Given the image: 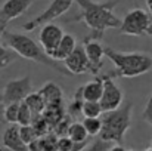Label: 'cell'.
I'll use <instances>...</instances> for the list:
<instances>
[{
	"instance_id": "obj_1",
	"label": "cell",
	"mask_w": 152,
	"mask_h": 151,
	"mask_svg": "<svg viewBox=\"0 0 152 151\" xmlns=\"http://www.w3.org/2000/svg\"><path fill=\"white\" fill-rule=\"evenodd\" d=\"M120 0H105V1H95V0H75L78 4L80 12L66 19V22H83L90 33L84 37L87 40H99L103 39V34L109 28L121 27L123 19H120L114 9Z\"/></svg>"
},
{
	"instance_id": "obj_2",
	"label": "cell",
	"mask_w": 152,
	"mask_h": 151,
	"mask_svg": "<svg viewBox=\"0 0 152 151\" xmlns=\"http://www.w3.org/2000/svg\"><path fill=\"white\" fill-rule=\"evenodd\" d=\"M6 43L7 48L13 50L16 55L25 58V59H30V61H34L37 64H43L49 68H53L55 71H58L59 74L62 76H71L69 71L62 65V62H58L55 61L52 56H49L45 49L31 37H28L27 34H22V33H10V31H4L3 33V37H1Z\"/></svg>"
},
{
	"instance_id": "obj_3",
	"label": "cell",
	"mask_w": 152,
	"mask_h": 151,
	"mask_svg": "<svg viewBox=\"0 0 152 151\" xmlns=\"http://www.w3.org/2000/svg\"><path fill=\"white\" fill-rule=\"evenodd\" d=\"M105 56L109 58L115 70L112 74L115 77H137L152 70V56L143 52H120L112 48H105Z\"/></svg>"
},
{
	"instance_id": "obj_4",
	"label": "cell",
	"mask_w": 152,
	"mask_h": 151,
	"mask_svg": "<svg viewBox=\"0 0 152 151\" xmlns=\"http://www.w3.org/2000/svg\"><path fill=\"white\" fill-rule=\"evenodd\" d=\"M132 111L133 104L126 102L115 111L102 114V132L99 138L106 142H115L117 145H124V136L132 127Z\"/></svg>"
},
{
	"instance_id": "obj_5",
	"label": "cell",
	"mask_w": 152,
	"mask_h": 151,
	"mask_svg": "<svg viewBox=\"0 0 152 151\" xmlns=\"http://www.w3.org/2000/svg\"><path fill=\"white\" fill-rule=\"evenodd\" d=\"M120 34L142 37V36H152V16L149 12L134 7L129 10L121 22Z\"/></svg>"
},
{
	"instance_id": "obj_6",
	"label": "cell",
	"mask_w": 152,
	"mask_h": 151,
	"mask_svg": "<svg viewBox=\"0 0 152 151\" xmlns=\"http://www.w3.org/2000/svg\"><path fill=\"white\" fill-rule=\"evenodd\" d=\"M74 1L75 0H52L50 4L39 16H36L34 19L25 22L22 25V28L25 31H34L37 27H43V25H46L49 22H53L55 19H58L59 16L66 13Z\"/></svg>"
},
{
	"instance_id": "obj_7",
	"label": "cell",
	"mask_w": 152,
	"mask_h": 151,
	"mask_svg": "<svg viewBox=\"0 0 152 151\" xmlns=\"http://www.w3.org/2000/svg\"><path fill=\"white\" fill-rule=\"evenodd\" d=\"M103 77V95L101 99V105L103 113H109V111H115L120 107H123V101H124V94L123 91L118 88V85L115 83V76L112 73L108 74H102Z\"/></svg>"
},
{
	"instance_id": "obj_8",
	"label": "cell",
	"mask_w": 152,
	"mask_h": 151,
	"mask_svg": "<svg viewBox=\"0 0 152 151\" xmlns=\"http://www.w3.org/2000/svg\"><path fill=\"white\" fill-rule=\"evenodd\" d=\"M33 94V82L30 76L15 79L6 83L1 99L4 104H21Z\"/></svg>"
},
{
	"instance_id": "obj_9",
	"label": "cell",
	"mask_w": 152,
	"mask_h": 151,
	"mask_svg": "<svg viewBox=\"0 0 152 151\" xmlns=\"http://www.w3.org/2000/svg\"><path fill=\"white\" fill-rule=\"evenodd\" d=\"M64 36H65V33H64V30L59 25H56L53 22H49V24L42 27V30L39 33V43L45 49V52L49 56H52L53 52L58 49L59 43L62 42Z\"/></svg>"
},
{
	"instance_id": "obj_10",
	"label": "cell",
	"mask_w": 152,
	"mask_h": 151,
	"mask_svg": "<svg viewBox=\"0 0 152 151\" xmlns=\"http://www.w3.org/2000/svg\"><path fill=\"white\" fill-rule=\"evenodd\" d=\"M31 4L33 0H6L0 6V24L7 25L12 19L22 16Z\"/></svg>"
},
{
	"instance_id": "obj_11",
	"label": "cell",
	"mask_w": 152,
	"mask_h": 151,
	"mask_svg": "<svg viewBox=\"0 0 152 151\" xmlns=\"http://www.w3.org/2000/svg\"><path fill=\"white\" fill-rule=\"evenodd\" d=\"M64 67L69 71L71 76H77V74H83V73H90V62L89 58L86 55L84 46L80 45L77 46L75 50L64 61Z\"/></svg>"
},
{
	"instance_id": "obj_12",
	"label": "cell",
	"mask_w": 152,
	"mask_h": 151,
	"mask_svg": "<svg viewBox=\"0 0 152 151\" xmlns=\"http://www.w3.org/2000/svg\"><path fill=\"white\" fill-rule=\"evenodd\" d=\"M83 46L90 62V73L96 77L99 76V71L103 67L102 61L105 56V46H102L99 40H87V39H83Z\"/></svg>"
},
{
	"instance_id": "obj_13",
	"label": "cell",
	"mask_w": 152,
	"mask_h": 151,
	"mask_svg": "<svg viewBox=\"0 0 152 151\" xmlns=\"http://www.w3.org/2000/svg\"><path fill=\"white\" fill-rule=\"evenodd\" d=\"M1 141H3V147L9 151H30L28 145L22 141L19 127L16 124H10L6 127Z\"/></svg>"
},
{
	"instance_id": "obj_14",
	"label": "cell",
	"mask_w": 152,
	"mask_h": 151,
	"mask_svg": "<svg viewBox=\"0 0 152 151\" xmlns=\"http://www.w3.org/2000/svg\"><path fill=\"white\" fill-rule=\"evenodd\" d=\"M39 94L45 98L48 107L62 105V102H64V92L55 82H46L43 85V88L39 91Z\"/></svg>"
},
{
	"instance_id": "obj_15",
	"label": "cell",
	"mask_w": 152,
	"mask_h": 151,
	"mask_svg": "<svg viewBox=\"0 0 152 151\" xmlns=\"http://www.w3.org/2000/svg\"><path fill=\"white\" fill-rule=\"evenodd\" d=\"M103 77L96 76L93 80L87 82L83 85V98L84 101H93V102H101L103 95Z\"/></svg>"
},
{
	"instance_id": "obj_16",
	"label": "cell",
	"mask_w": 152,
	"mask_h": 151,
	"mask_svg": "<svg viewBox=\"0 0 152 151\" xmlns=\"http://www.w3.org/2000/svg\"><path fill=\"white\" fill-rule=\"evenodd\" d=\"M75 48H77L75 37H74L72 34H65L64 39H62V42L59 43L58 49L53 52L52 58H53L55 61H58V62H64V61L75 50Z\"/></svg>"
},
{
	"instance_id": "obj_17",
	"label": "cell",
	"mask_w": 152,
	"mask_h": 151,
	"mask_svg": "<svg viewBox=\"0 0 152 151\" xmlns=\"http://www.w3.org/2000/svg\"><path fill=\"white\" fill-rule=\"evenodd\" d=\"M84 98H83V86H80L74 96H72V101L69 102L68 105V116L74 120V119H78L80 116H83V105H84Z\"/></svg>"
},
{
	"instance_id": "obj_18",
	"label": "cell",
	"mask_w": 152,
	"mask_h": 151,
	"mask_svg": "<svg viewBox=\"0 0 152 151\" xmlns=\"http://www.w3.org/2000/svg\"><path fill=\"white\" fill-rule=\"evenodd\" d=\"M24 102H25V104L28 105V108L33 111L34 117H36V116H42V114L45 113V110L48 108L46 101H45V98H43L39 92H33Z\"/></svg>"
},
{
	"instance_id": "obj_19",
	"label": "cell",
	"mask_w": 152,
	"mask_h": 151,
	"mask_svg": "<svg viewBox=\"0 0 152 151\" xmlns=\"http://www.w3.org/2000/svg\"><path fill=\"white\" fill-rule=\"evenodd\" d=\"M4 31H6V25H1L0 24V70L9 67L15 61V58H16V53L10 48H6V46L1 45V37H3V33Z\"/></svg>"
},
{
	"instance_id": "obj_20",
	"label": "cell",
	"mask_w": 152,
	"mask_h": 151,
	"mask_svg": "<svg viewBox=\"0 0 152 151\" xmlns=\"http://www.w3.org/2000/svg\"><path fill=\"white\" fill-rule=\"evenodd\" d=\"M87 136H89V133H87L84 124L80 122H72V124L69 126V130H68V138H71L75 144H78V142H86Z\"/></svg>"
},
{
	"instance_id": "obj_21",
	"label": "cell",
	"mask_w": 152,
	"mask_h": 151,
	"mask_svg": "<svg viewBox=\"0 0 152 151\" xmlns=\"http://www.w3.org/2000/svg\"><path fill=\"white\" fill-rule=\"evenodd\" d=\"M103 114L101 102H93V101H86L83 105V117L84 119H98Z\"/></svg>"
},
{
	"instance_id": "obj_22",
	"label": "cell",
	"mask_w": 152,
	"mask_h": 151,
	"mask_svg": "<svg viewBox=\"0 0 152 151\" xmlns=\"http://www.w3.org/2000/svg\"><path fill=\"white\" fill-rule=\"evenodd\" d=\"M31 126H33L34 130L37 132L39 138H43V136L49 135V132H50V126H49V123L46 122V119L43 117V114H42V116H36V117L33 119Z\"/></svg>"
},
{
	"instance_id": "obj_23",
	"label": "cell",
	"mask_w": 152,
	"mask_h": 151,
	"mask_svg": "<svg viewBox=\"0 0 152 151\" xmlns=\"http://www.w3.org/2000/svg\"><path fill=\"white\" fill-rule=\"evenodd\" d=\"M34 114L33 111L28 108V105L25 102L19 104V116H18V124L19 126H30L33 123Z\"/></svg>"
},
{
	"instance_id": "obj_24",
	"label": "cell",
	"mask_w": 152,
	"mask_h": 151,
	"mask_svg": "<svg viewBox=\"0 0 152 151\" xmlns=\"http://www.w3.org/2000/svg\"><path fill=\"white\" fill-rule=\"evenodd\" d=\"M89 133V136H96V135H101L102 132V119H84L81 122Z\"/></svg>"
},
{
	"instance_id": "obj_25",
	"label": "cell",
	"mask_w": 152,
	"mask_h": 151,
	"mask_svg": "<svg viewBox=\"0 0 152 151\" xmlns=\"http://www.w3.org/2000/svg\"><path fill=\"white\" fill-rule=\"evenodd\" d=\"M19 133H21L22 141H24L28 147L39 139V135H37V132L34 130V127H33L31 124H30V126H19Z\"/></svg>"
},
{
	"instance_id": "obj_26",
	"label": "cell",
	"mask_w": 152,
	"mask_h": 151,
	"mask_svg": "<svg viewBox=\"0 0 152 151\" xmlns=\"http://www.w3.org/2000/svg\"><path fill=\"white\" fill-rule=\"evenodd\" d=\"M72 124V119L66 114L52 130H53V133L58 136V138H61V136H68V130H69V126Z\"/></svg>"
},
{
	"instance_id": "obj_27",
	"label": "cell",
	"mask_w": 152,
	"mask_h": 151,
	"mask_svg": "<svg viewBox=\"0 0 152 151\" xmlns=\"http://www.w3.org/2000/svg\"><path fill=\"white\" fill-rule=\"evenodd\" d=\"M18 116H19V104H6L4 108V122L10 124L18 123Z\"/></svg>"
},
{
	"instance_id": "obj_28",
	"label": "cell",
	"mask_w": 152,
	"mask_h": 151,
	"mask_svg": "<svg viewBox=\"0 0 152 151\" xmlns=\"http://www.w3.org/2000/svg\"><path fill=\"white\" fill-rule=\"evenodd\" d=\"M58 151H74V141L68 136H61L58 138Z\"/></svg>"
},
{
	"instance_id": "obj_29",
	"label": "cell",
	"mask_w": 152,
	"mask_h": 151,
	"mask_svg": "<svg viewBox=\"0 0 152 151\" xmlns=\"http://www.w3.org/2000/svg\"><path fill=\"white\" fill-rule=\"evenodd\" d=\"M109 144H111V142H106V141H103L101 138H98L96 141H93V142L90 144V147L86 151H109L111 150Z\"/></svg>"
},
{
	"instance_id": "obj_30",
	"label": "cell",
	"mask_w": 152,
	"mask_h": 151,
	"mask_svg": "<svg viewBox=\"0 0 152 151\" xmlns=\"http://www.w3.org/2000/svg\"><path fill=\"white\" fill-rule=\"evenodd\" d=\"M142 117L145 119V122H148L152 126V94L149 95V98L146 101V105H145V110H143Z\"/></svg>"
},
{
	"instance_id": "obj_31",
	"label": "cell",
	"mask_w": 152,
	"mask_h": 151,
	"mask_svg": "<svg viewBox=\"0 0 152 151\" xmlns=\"http://www.w3.org/2000/svg\"><path fill=\"white\" fill-rule=\"evenodd\" d=\"M4 108H6V104L0 98V123L4 122Z\"/></svg>"
},
{
	"instance_id": "obj_32",
	"label": "cell",
	"mask_w": 152,
	"mask_h": 151,
	"mask_svg": "<svg viewBox=\"0 0 152 151\" xmlns=\"http://www.w3.org/2000/svg\"><path fill=\"white\" fill-rule=\"evenodd\" d=\"M109 151H127V150L124 148V145H114V147H111Z\"/></svg>"
},
{
	"instance_id": "obj_33",
	"label": "cell",
	"mask_w": 152,
	"mask_h": 151,
	"mask_svg": "<svg viewBox=\"0 0 152 151\" xmlns=\"http://www.w3.org/2000/svg\"><path fill=\"white\" fill-rule=\"evenodd\" d=\"M146 6H148V10H149V13L152 16V0H146Z\"/></svg>"
},
{
	"instance_id": "obj_34",
	"label": "cell",
	"mask_w": 152,
	"mask_h": 151,
	"mask_svg": "<svg viewBox=\"0 0 152 151\" xmlns=\"http://www.w3.org/2000/svg\"><path fill=\"white\" fill-rule=\"evenodd\" d=\"M0 151H9V150H6L4 147H0Z\"/></svg>"
},
{
	"instance_id": "obj_35",
	"label": "cell",
	"mask_w": 152,
	"mask_h": 151,
	"mask_svg": "<svg viewBox=\"0 0 152 151\" xmlns=\"http://www.w3.org/2000/svg\"><path fill=\"white\" fill-rule=\"evenodd\" d=\"M149 148H151V150H152V141H151V145H149Z\"/></svg>"
},
{
	"instance_id": "obj_36",
	"label": "cell",
	"mask_w": 152,
	"mask_h": 151,
	"mask_svg": "<svg viewBox=\"0 0 152 151\" xmlns=\"http://www.w3.org/2000/svg\"><path fill=\"white\" fill-rule=\"evenodd\" d=\"M146 151H152V150H151V148H148V150H146Z\"/></svg>"
},
{
	"instance_id": "obj_37",
	"label": "cell",
	"mask_w": 152,
	"mask_h": 151,
	"mask_svg": "<svg viewBox=\"0 0 152 151\" xmlns=\"http://www.w3.org/2000/svg\"><path fill=\"white\" fill-rule=\"evenodd\" d=\"M130 151H133V150H130Z\"/></svg>"
}]
</instances>
